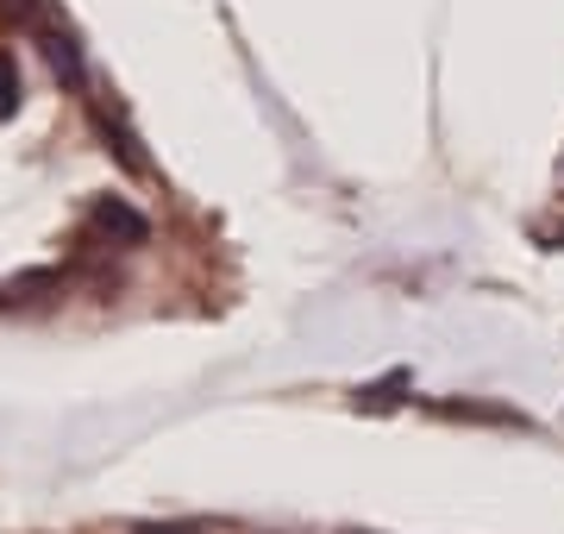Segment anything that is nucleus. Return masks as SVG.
I'll list each match as a JSON object with an SVG mask.
<instances>
[{"label":"nucleus","mask_w":564,"mask_h":534,"mask_svg":"<svg viewBox=\"0 0 564 534\" xmlns=\"http://www.w3.org/2000/svg\"><path fill=\"white\" fill-rule=\"evenodd\" d=\"M88 226H95V233H107V239H120L126 252L151 239V221H144L132 202H120V195H101V202H95V214H88Z\"/></svg>","instance_id":"nucleus-1"},{"label":"nucleus","mask_w":564,"mask_h":534,"mask_svg":"<svg viewBox=\"0 0 564 534\" xmlns=\"http://www.w3.org/2000/svg\"><path fill=\"white\" fill-rule=\"evenodd\" d=\"M57 289H63V270H32V277H13L0 289V309H39L44 296H57Z\"/></svg>","instance_id":"nucleus-2"},{"label":"nucleus","mask_w":564,"mask_h":534,"mask_svg":"<svg viewBox=\"0 0 564 534\" xmlns=\"http://www.w3.org/2000/svg\"><path fill=\"white\" fill-rule=\"evenodd\" d=\"M433 415H445V421H496V428H521V415L502 409V403H433Z\"/></svg>","instance_id":"nucleus-3"},{"label":"nucleus","mask_w":564,"mask_h":534,"mask_svg":"<svg viewBox=\"0 0 564 534\" xmlns=\"http://www.w3.org/2000/svg\"><path fill=\"white\" fill-rule=\"evenodd\" d=\"M408 391V377L395 371V377H383V384H370V391H358V409H395Z\"/></svg>","instance_id":"nucleus-4"},{"label":"nucleus","mask_w":564,"mask_h":534,"mask_svg":"<svg viewBox=\"0 0 564 534\" xmlns=\"http://www.w3.org/2000/svg\"><path fill=\"white\" fill-rule=\"evenodd\" d=\"M20 107V70H13V57H0V120Z\"/></svg>","instance_id":"nucleus-5"},{"label":"nucleus","mask_w":564,"mask_h":534,"mask_svg":"<svg viewBox=\"0 0 564 534\" xmlns=\"http://www.w3.org/2000/svg\"><path fill=\"white\" fill-rule=\"evenodd\" d=\"M558 246H564V233H558Z\"/></svg>","instance_id":"nucleus-6"}]
</instances>
